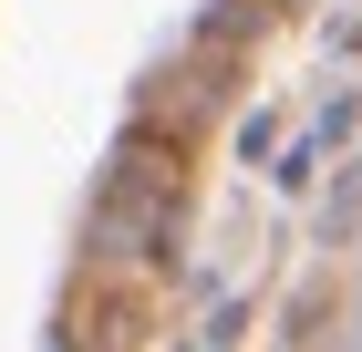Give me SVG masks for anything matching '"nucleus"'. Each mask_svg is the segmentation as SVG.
Returning a JSON list of instances; mask_svg holds the SVG:
<instances>
[{
  "label": "nucleus",
  "instance_id": "1",
  "mask_svg": "<svg viewBox=\"0 0 362 352\" xmlns=\"http://www.w3.org/2000/svg\"><path fill=\"white\" fill-rule=\"evenodd\" d=\"M156 322H166V300L135 259H93L73 280V352H156Z\"/></svg>",
  "mask_w": 362,
  "mask_h": 352
}]
</instances>
